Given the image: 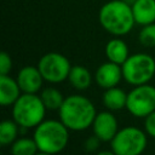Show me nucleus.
I'll return each instance as SVG.
<instances>
[{
  "label": "nucleus",
  "instance_id": "7",
  "mask_svg": "<svg viewBox=\"0 0 155 155\" xmlns=\"http://www.w3.org/2000/svg\"><path fill=\"white\" fill-rule=\"evenodd\" d=\"M38 68L44 80L57 84L68 79L71 65L65 56L57 52H48L40 58Z\"/></svg>",
  "mask_w": 155,
  "mask_h": 155
},
{
  "label": "nucleus",
  "instance_id": "2",
  "mask_svg": "<svg viewBox=\"0 0 155 155\" xmlns=\"http://www.w3.org/2000/svg\"><path fill=\"white\" fill-rule=\"evenodd\" d=\"M61 121L73 131H82L93 124L96 117L94 105L84 96L73 94L64 99L59 108Z\"/></svg>",
  "mask_w": 155,
  "mask_h": 155
},
{
  "label": "nucleus",
  "instance_id": "3",
  "mask_svg": "<svg viewBox=\"0 0 155 155\" xmlns=\"http://www.w3.org/2000/svg\"><path fill=\"white\" fill-rule=\"evenodd\" d=\"M68 130L62 121L47 120L39 124L34 132V139L39 150L48 154L62 151L69 140Z\"/></svg>",
  "mask_w": 155,
  "mask_h": 155
},
{
  "label": "nucleus",
  "instance_id": "6",
  "mask_svg": "<svg viewBox=\"0 0 155 155\" xmlns=\"http://www.w3.org/2000/svg\"><path fill=\"white\" fill-rule=\"evenodd\" d=\"M147 147V137L136 127H126L111 139V149L116 155H140Z\"/></svg>",
  "mask_w": 155,
  "mask_h": 155
},
{
  "label": "nucleus",
  "instance_id": "12",
  "mask_svg": "<svg viewBox=\"0 0 155 155\" xmlns=\"http://www.w3.org/2000/svg\"><path fill=\"white\" fill-rule=\"evenodd\" d=\"M131 7L137 24L143 27L155 22V0H134Z\"/></svg>",
  "mask_w": 155,
  "mask_h": 155
},
{
  "label": "nucleus",
  "instance_id": "5",
  "mask_svg": "<svg viewBox=\"0 0 155 155\" xmlns=\"http://www.w3.org/2000/svg\"><path fill=\"white\" fill-rule=\"evenodd\" d=\"M124 79L136 86L144 85L155 75V59L147 53L128 56L121 65Z\"/></svg>",
  "mask_w": 155,
  "mask_h": 155
},
{
  "label": "nucleus",
  "instance_id": "17",
  "mask_svg": "<svg viewBox=\"0 0 155 155\" xmlns=\"http://www.w3.org/2000/svg\"><path fill=\"white\" fill-rule=\"evenodd\" d=\"M40 98H41L44 105L46 107V109H50V110H57V109L59 110V108L62 107V104L64 102L62 93L53 87L45 88L41 92Z\"/></svg>",
  "mask_w": 155,
  "mask_h": 155
},
{
  "label": "nucleus",
  "instance_id": "21",
  "mask_svg": "<svg viewBox=\"0 0 155 155\" xmlns=\"http://www.w3.org/2000/svg\"><path fill=\"white\" fill-rule=\"evenodd\" d=\"M12 68L11 57L6 52H1L0 54V75H7Z\"/></svg>",
  "mask_w": 155,
  "mask_h": 155
},
{
  "label": "nucleus",
  "instance_id": "24",
  "mask_svg": "<svg viewBox=\"0 0 155 155\" xmlns=\"http://www.w3.org/2000/svg\"><path fill=\"white\" fill-rule=\"evenodd\" d=\"M36 155H52V154H48V153H44V151H41V153L36 154Z\"/></svg>",
  "mask_w": 155,
  "mask_h": 155
},
{
  "label": "nucleus",
  "instance_id": "20",
  "mask_svg": "<svg viewBox=\"0 0 155 155\" xmlns=\"http://www.w3.org/2000/svg\"><path fill=\"white\" fill-rule=\"evenodd\" d=\"M139 41L145 47L155 46V22L143 25L142 30L139 31Z\"/></svg>",
  "mask_w": 155,
  "mask_h": 155
},
{
  "label": "nucleus",
  "instance_id": "11",
  "mask_svg": "<svg viewBox=\"0 0 155 155\" xmlns=\"http://www.w3.org/2000/svg\"><path fill=\"white\" fill-rule=\"evenodd\" d=\"M42 75L38 67L27 65L22 68L17 75V82L24 93H35L42 85Z\"/></svg>",
  "mask_w": 155,
  "mask_h": 155
},
{
  "label": "nucleus",
  "instance_id": "14",
  "mask_svg": "<svg viewBox=\"0 0 155 155\" xmlns=\"http://www.w3.org/2000/svg\"><path fill=\"white\" fill-rule=\"evenodd\" d=\"M105 54L110 62L122 65L128 58V47L121 39H111L105 45Z\"/></svg>",
  "mask_w": 155,
  "mask_h": 155
},
{
  "label": "nucleus",
  "instance_id": "22",
  "mask_svg": "<svg viewBox=\"0 0 155 155\" xmlns=\"http://www.w3.org/2000/svg\"><path fill=\"white\" fill-rule=\"evenodd\" d=\"M145 131L149 136L155 138V110L145 116Z\"/></svg>",
  "mask_w": 155,
  "mask_h": 155
},
{
  "label": "nucleus",
  "instance_id": "15",
  "mask_svg": "<svg viewBox=\"0 0 155 155\" xmlns=\"http://www.w3.org/2000/svg\"><path fill=\"white\" fill-rule=\"evenodd\" d=\"M103 103L110 110H120L126 107L127 94L117 87L107 88L103 94Z\"/></svg>",
  "mask_w": 155,
  "mask_h": 155
},
{
  "label": "nucleus",
  "instance_id": "9",
  "mask_svg": "<svg viewBox=\"0 0 155 155\" xmlns=\"http://www.w3.org/2000/svg\"><path fill=\"white\" fill-rule=\"evenodd\" d=\"M93 132L96 138L108 142L111 140L117 133V121L116 117L109 111H102L96 115L93 120Z\"/></svg>",
  "mask_w": 155,
  "mask_h": 155
},
{
  "label": "nucleus",
  "instance_id": "13",
  "mask_svg": "<svg viewBox=\"0 0 155 155\" xmlns=\"http://www.w3.org/2000/svg\"><path fill=\"white\" fill-rule=\"evenodd\" d=\"M21 87L17 80H13L8 75H0V103L6 107L10 104H15V102L19 98Z\"/></svg>",
  "mask_w": 155,
  "mask_h": 155
},
{
  "label": "nucleus",
  "instance_id": "8",
  "mask_svg": "<svg viewBox=\"0 0 155 155\" xmlns=\"http://www.w3.org/2000/svg\"><path fill=\"white\" fill-rule=\"evenodd\" d=\"M127 110L137 116L145 117L155 110V87L150 85H139L127 94Z\"/></svg>",
  "mask_w": 155,
  "mask_h": 155
},
{
  "label": "nucleus",
  "instance_id": "16",
  "mask_svg": "<svg viewBox=\"0 0 155 155\" xmlns=\"http://www.w3.org/2000/svg\"><path fill=\"white\" fill-rule=\"evenodd\" d=\"M68 79L73 87L76 90H86L91 85V74L82 65L71 67Z\"/></svg>",
  "mask_w": 155,
  "mask_h": 155
},
{
  "label": "nucleus",
  "instance_id": "18",
  "mask_svg": "<svg viewBox=\"0 0 155 155\" xmlns=\"http://www.w3.org/2000/svg\"><path fill=\"white\" fill-rule=\"evenodd\" d=\"M38 149L39 148L35 139L19 138L12 144L11 151L12 155H36Z\"/></svg>",
  "mask_w": 155,
  "mask_h": 155
},
{
  "label": "nucleus",
  "instance_id": "10",
  "mask_svg": "<svg viewBox=\"0 0 155 155\" xmlns=\"http://www.w3.org/2000/svg\"><path fill=\"white\" fill-rule=\"evenodd\" d=\"M96 81L97 84L103 88H110L115 87L122 76V68L120 64H116L114 62H107L99 65V68L96 71Z\"/></svg>",
  "mask_w": 155,
  "mask_h": 155
},
{
  "label": "nucleus",
  "instance_id": "4",
  "mask_svg": "<svg viewBox=\"0 0 155 155\" xmlns=\"http://www.w3.org/2000/svg\"><path fill=\"white\" fill-rule=\"evenodd\" d=\"M46 107L35 93H24L15 102L12 115L15 121L24 128L35 127L42 122Z\"/></svg>",
  "mask_w": 155,
  "mask_h": 155
},
{
  "label": "nucleus",
  "instance_id": "1",
  "mask_svg": "<svg viewBox=\"0 0 155 155\" xmlns=\"http://www.w3.org/2000/svg\"><path fill=\"white\" fill-rule=\"evenodd\" d=\"M98 19L103 29L115 36L126 35L136 24L131 5L124 0L105 2L99 10Z\"/></svg>",
  "mask_w": 155,
  "mask_h": 155
},
{
  "label": "nucleus",
  "instance_id": "23",
  "mask_svg": "<svg viewBox=\"0 0 155 155\" xmlns=\"http://www.w3.org/2000/svg\"><path fill=\"white\" fill-rule=\"evenodd\" d=\"M97 155H116L114 151H101V153H98Z\"/></svg>",
  "mask_w": 155,
  "mask_h": 155
},
{
  "label": "nucleus",
  "instance_id": "19",
  "mask_svg": "<svg viewBox=\"0 0 155 155\" xmlns=\"http://www.w3.org/2000/svg\"><path fill=\"white\" fill-rule=\"evenodd\" d=\"M18 124L16 121L5 120L0 125V143L1 145L11 144L17 136L18 132Z\"/></svg>",
  "mask_w": 155,
  "mask_h": 155
}]
</instances>
